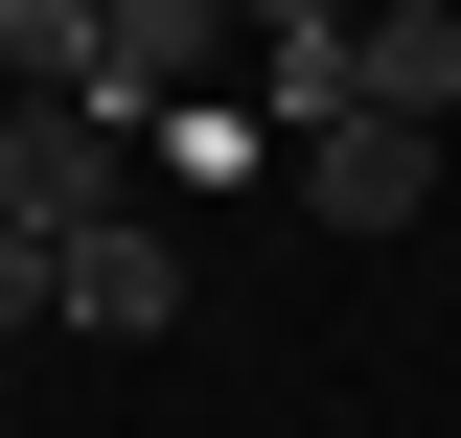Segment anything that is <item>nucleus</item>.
Here are the masks:
<instances>
[{
    "label": "nucleus",
    "mask_w": 461,
    "mask_h": 438,
    "mask_svg": "<svg viewBox=\"0 0 461 438\" xmlns=\"http://www.w3.org/2000/svg\"><path fill=\"white\" fill-rule=\"evenodd\" d=\"M346 115L438 139V115H461V0H393V23H346Z\"/></svg>",
    "instance_id": "7ed1b4c3"
},
{
    "label": "nucleus",
    "mask_w": 461,
    "mask_h": 438,
    "mask_svg": "<svg viewBox=\"0 0 461 438\" xmlns=\"http://www.w3.org/2000/svg\"><path fill=\"white\" fill-rule=\"evenodd\" d=\"M300 185H323V231H415V208H438V139H393V115H323V139H300Z\"/></svg>",
    "instance_id": "20e7f679"
},
{
    "label": "nucleus",
    "mask_w": 461,
    "mask_h": 438,
    "mask_svg": "<svg viewBox=\"0 0 461 438\" xmlns=\"http://www.w3.org/2000/svg\"><path fill=\"white\" fill-rule=\"evenodd\" d=\"M23 324H69V254H23V231H0V346Z\"/></svg>",
    "instance_id": "423d86ee"
},
{
    "label": "nucleus",
    "mask_w": 461,
    "mask_h": 438,
    "mask_svg": "<svg viewBox=\"0 0 461 438\" xmlns=\"http://www.w3.org/2000/svg\"><path fill=\"white\" fill-rule=\"evenodd\" d=\"M208 69H254L208 0H93V115L115 139H139V115H208Z\"/></svg>",
    "instance_id": "f03ea898"
},
{
    "label": "nucleus",
    "mask_w": 461,
    "mask_h": 438,
    "mask_svg": "<svg viewBox=\"0 0 461 438\" xmlns=\"http://www.w3.org/2000/svg\"><path fill=\"white\" fill-rule=\"evenodd\" d=\"M69 324H93V346H162V324H185V231H139V208H115L93 254H69Z\"/></svg>",
    "instance_id": "39448f33"
},
{
    "label": "nucleus",
    "mask_w": 461,
    "mask_h": 438,
    "mask_svg": "<svg viewBox=\"0 0 461 438\" xmlns=\"http://www.w3.org/2000/svg\"><path fill=\"white\" fill-rule=\"evenodd\" d=\"M115 208H139V185H115V115L93 93H0V231H23V254H93Z\"/></svg>",
    "instance_id": "f257e3e1"
}]
</instances>
